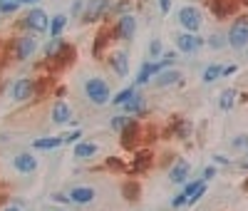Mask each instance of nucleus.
<instances>
[{
  "instance_id": "obj_1",
  "label": "nucleus",
  "mask_w": 248,
  "mask_h": 211,
  "mask_svg": "<svg viewBox=\"0 0 248 211\" xmlns=\"http://www.w3.org/2000/svg\"><path fill=\"white\" fill-rule=\"evenodd\" d=\"M85 97L90 99V104L94 107H105L112 102V87L105 77H87L85 80Z\"/></svg>"
},
{
  "instance_id": "obj_2",
  "label": "nucleus",
  "mask_w": 248,
  "mask_h": 211,
  "mask_svg": "<svg viewBox=\"0 0 248 211\" xmlns=\"http://www.w3.org/2000/svg\"><path fill=\"white\" fill-rule=\"evenodd\" d=\"M226 40H229V48L241 52V50H248V15H238L229 32H226Z\"/></svg>"
},
{
  "instance_id": "obj_3",
  "label": "nucleus",
  "mask_w": 248,
  "mask_h": 211,
  "mask_svg": "<svg viewBox=\"0 0 248 211\" xmlns=\"http://www.w3.org/2000/svg\"><path fill=\"white\" fill-rule=\"evenodd\" d=\"M37 50V37L35 32H25V35H17L13 37V45H10V55L15 62H28Z\"/></svg>"
},
{
  "instance_id": "obj_4",
  "label": "nucleus",
  "mask_w": 248,
  "mask_h": 211,
  "mask_svg": "<svg viewBox=\"0 0 248 211\" xmlns=\"http://www.w3.org/2000/svg\"><path fill=\"white\" fill-rule=\"evenodd\" d=\"M20 28L28 30V32H47L50 30V15L43 8H32L25 13V17L20 20Z\"/></svg>"
},
{
  "instance_id": "obj_5",
  "label": "nucleus",
  "mask_w": 248,
  "mask_h": 211,
  "mask_svg": "<svg viewBox=\"0 0 248 211\" xmlns=\"http://www.w3.org/2000/svg\"><path fill=\"white\" fill-rule=\"evenodd\" d=\"M112 3L114 0H87L85 13H82V23L94 25V23H99V20H105L112 13Z\"/></svg>"
},
{
  "instance_id": "obj_6",
  "label": "nucleus",
  "mask_w": 248,
  "mask_h": 211,
  "mask_svg": "<svg viewBox=\"0 0 248 211\" xmlns=\"http://www.w3.org/2000/svg\"><path fill=\"white\" fill-rule=\"evenodd\" d=\"M37 92H40L37 80H32V77H17V80L13 82V87H10V99H13V102H28V99H32Z\"/></svg>"
},
{
  "instance_id": "obj_7",
  "label": "nucleus",
  "mask_w": 248,
  "mask_h": 211,
  "mask_svg": "<svg viewBox=\"0 0 248 211\" xmlns=\"http://www.w3.org/2000/svg\"><path fill=\"white\" fill-rule=\"evenodd\" d=\"M176 20L186 32H199L201 25H203V13L196 5H184V8H179Z\"/></svg>"
},
{
  "instance_id": "obj_8",
  "label": "nucleus",
  "mask_w": 248,
  "mask_h": 211,
  "mask_svg": "<svg viewBox=\"0 0 248 211\" xmlns=\"http://www.w3.org/2000/svg\"><path fill=\"white\" fill-rule=\"evenodd\" d=\"M112 32H114V40L132 42V40H134V32H137V17H134V13H127V15L114 17Z\"/></svg>"
},
{
  "instance_id": "obj_9",
  "label": "nucleus",
  "mask_w": 248,
  "mask_h": 211,
  "mask_svg": "<svg viewBox=\"0 0 248 211\" xmlns=\"http://www.w3.org/2000/svg\"><path fill=\"white\" fill-rule=\"evenodd\" d=\"M174 45H176V50L184 52V55H194V52H199V50L206 45V37H201L199 32H186V30H184V32L176 35Z\"/></svg>"
},
{
  "instance_id": "obj_10",
  "label": "nucleus",
  "mask_w": 248,
  "mask_h": 211,
  "mask_svg": "<svg viewBox=\"0 0 248 211\" xmlns=\"http://www.w3.org/2000/svg\"><path fill=\"white\" fill-rule=\"evenodd\" d=\"M152 164H154V154L149 149H139V152H134V157H132V162L127 166V172L129 174H147L152 169Z\"/></svg>"
},
{
  "instance_id": "obj_11",
  "label": "nucleus",
  "mask_w": 248,
  "mask_h": 211,
  "mask_svg": "<svg viewBox=\"0 0 248 211\" xmlns=\"http://www.w3.org/2000/svg\"><path fill=\"white\" fill-rule=\"evenodd\" d=\"M10 164H13V169H15L17 174H25V177H30V174L37 172V159H35L30 152H20V154H15V157L10 159Z\"/></svg>"
},
{
  "instance_id": "obj_12",
  "label": "nucleus",
  "mask_w": 248,
  "mask_h": 211,
  "mask_svg": "<svg viewBox=\"0 0 248 211\" xmlns=\"http://www.w3.org/2000/svg\"><path fill=\"white\" fill-rule=\"evenodd\" d=\"M122 110H124V114H129V117H144L147 114V97H144L141 92H134L127 102L122 104Z\"/></svg>"
},
{
  "instance_id": "obj_13",
  "label": "nucleus",
  "mask_w": 248,
  "mask_h": 211,
  "mask_svg": "<svg viewBox=\"0 0 248 211\" xmlns=\"http://www.w3.org/2000/svg\"><path fill=\"white\" fill-rule=\"evenodd\" d=\"M107 65L112 67V72L117 77H127L129 75V55L124 52V50H117L107 57Z\"/></svg>"
},
{
  "instance_id": "obj_14",
  "label": "nucleus",
  "mask_w": 248,
  "mask_h": 211,
  "mask_svg": "<svg viewBox=\"0 0 248 211\" xmlns=\"http://www.w3.org/2000/svg\"><path fill=\"white\" fill-rule=\"evenodd\" d=\"M70 201L77 204V206H90L94 199H97V189L94 186H75L70 189Z\"/></svg>"
},
{
  "instance_id": "obj_15",
  "label": "nucleus",
  "mask_w": 248,
  "mask_h": 211,
  "mask_svg": "<svg viewBox=\"0 0 248 211\" xmlns=\"http://www.w3.org/2000/svg\"><path fill=\"white\" fill-rule=\"evenodd\" d=\"M139 134H141V127H139V119H132L124 130L119 132V139H122V146L124 149H134L137 142H139Z\"/></svg>"
},
{
  "instance_id": "obj_16",
  "label": "nucleus",
  "mask_w": 248,
  "mask_h": 211,
  "mask_svg": "<svg viewBox=\"0 0 248 211\" xmlns=\"http://www.w3.org/2000/svg\"><path fill=\"white\" fill-rule=\"evenodd\" d=\"M50 62H52V65H57V67H67V65H72V62H75V48L70 45L67 40H62V45H60L57 52L50 57Z\"/></svg>"
},
{
  "instance_id": "obj_17",
  "label": "nucleus",
  "mask_w": 248,
  "mask_h": 211,
  "mask_svg": "<svg viewBox=\"0 0 248 211\" xmlns=\"http://www.w3.org/2000/svg\"><path fill=\"white\" fill-rule=\"evenodd\" d=\"M159 90H167V87H174V84H181L184 82V75L179 72V70H164V72H159V75H154V80H152Z\"/></svg>"
},
{
  "instance_id": "obj_18",
  "label": "nucleus",
  "mask_w": 248,
  "mask_h": 211,
  "mask_svg": "<svg viewBox=\"0 0 248 211\" xmlns=\"http://www.w3.org/2000/svg\"><path fill=\"white\" fill-rule=\"evenodd\" d=\"M189 174H191V164L186 162V159H176V162H174V166L169 169V181L181 186V184H186Z\"/></svg>"
},
{
  "instance_id": "obj_19",
  "label": "nucleus",
  "mask_w": 248,
  "mask_h": 211,
  "mask_svg": "<svg viewBox=\"0 0 248 211\" xmlns=\"http://www.w3.org/2000/svg\"><path fill=\"white\" fill-rule=\"evenodd\" d=\"M50 119H52V124H67V122H72V107H70L65 99H57L52 104Z\"/></svg>"
},
{
  "instance_id": "obj_20",
  "label": "nucleus",
  "mask_w": 248,
  "mask_h": 211,
  "mask_svg": "<svg viewBox=\"0 0 248 211\" xmlns=\"http://www.w3.org/2000/svg\"><path fill=\"white\" fill-rule=\"evenodd\" d=\"M119 192H122V199H124V201L134 204V201H139V196H141V184H139L137 179H124L122 186H119Z\"/></svg>"
},
{
  "instance_id": "obj_21",
  "label": "nucleus",
  "mask_w": 248,
  "mask_h": 211,
  "mask_svg": "<svg viewBox=\"0 0 248 211\" xmlns=\"http://www.w3.org/2000/svg\"><path fill=\"white\" fill-rule=\"evenodd\" d=\"M62 144H65V142H62V137L47 134V137L35 139V142H32V149H37V152H52V149H60Z\"/></svg>"
},
{
  "instance_id": "obj_22",
  "label": "nucleus",
  "mask_w": 248,
  "mask_h": 211,
  "mask_svg": "<svg viewBox=\"0 0 248 211\" xmlns=\"http://www.w3.org/2000/svg\"><path fill=\"white\" fill-rule=\"evenodd\" d=\"M99 154V146L97 144H92V142H77L75 144V159H79V162H87V159H92V157H97Z\"/></svg>"
},
{
  "instance_id": "obj_23",
  "label": "nucleus",
  "mask_w": 248,
  "mask_h": 211,
  "mask_svg": "<svg viewBox=\"0 0 248 211\" xmlns=\"http://www.w3.org/2000/svg\"><path fill=\"white\" fill-rule=\"evenodd\" d=\"M152 62H154V60H144V62H141V67H139V72H137V77H134V87H137V90L144 87V84H149V82L154 80Z\"/></svg>"
},
{
  "instance_id": "obj_24",
  "label": "nucleus",
  "mask_w": 248,
  "mask_h": 211,
  "mask_svg": "<svg viewBox=\"0 0 248 211\" xmlns=\"http://www.w3.org/2000/svg\"><path fill=\"white\" fill-rule=\"evenodd\" d=\"M191 122L186 119V117H171V132H174V137H179V139H189L191 137Z\"/></svg>"
},
{
  "instance_id": "obj_25",
  "label": "nucleus",
  "mask_w": 248,
  "mask_h": 211,
  "mask_svg": "<svg viewBox=\"0 0 248 211\" xmlns=\"http://www.w3.org/2000/svg\"><path fill=\"white\" fill-rule=\"evenodd\" d=\"M209 5H211V13H214L216 20H223V17H229L233 13L231 0H209Z\"/></svg>"
},
{
  "instance_id": "obj_26",
  "label": "nucleus",
  "mask_w": 248,
  "mask_h": 211,
  "mask_svg": "<svg viewBox=\"0 0 248 211\" xmlns=\"http://www.w3.org/2000/svg\"><path fill=\"white\" fill-rule=\"evenodd\" d=\"M65 28H67V15L65 13H57V15L50 17V30H47L50 37H62Z\"/></svg>"
},
{
  "instance_id": "obj_27",
  "label": "nucleus",
  "mask_w": 248,
  "mask_h": 211,
  "mask_svg": "<svg viewBox=\"0 0 248 211\" xmlns=\"http://www.w3.org/2000/svg\"><path fill=\"white\" fill-rule=\"evenodd\" d=\"M218 77H223V65H218V62H211V65L203 70L201 82H203V84H211V82H216Z\"/></svg>"
},
{
  "instance_id": "obj_28",
  "label": "nucleus",
  "mask_w": 248,
  "mask_h": 211,
  "mask_svg": "<svg viewBox=\"0 0 248 211\" xmlns=\"http://www.w3.org/2000/svg\"><path fill=\"white\" fill-rule=\"evenodd\" d=\"M236 97H238V92L236 90H223L221 92V97H218V110H223V112H229V110H233V104H236Z\"/></svg>"
},
{
  "instance_id": "obj_29",
  "label": "nucleus",
  "mask_w": 248,
  "mask_h": 211,
  "mask_svg": "<svg viewBox=\"0 0 248 211\" xmlns=\"http://www.w3.org/2000/svg\"><path fill=\"white\" fill-rule=\"evenodd\" d=\"M206 45H209L211 50H223V48H229L226 32H211L209 37H206Z\"/></svg>"
},
{
  "instance_id": "obj_30",
  "label": "nucleus",
  "mask_w": 248,
  "mask_h": 211,
  "mask_svg": "<svg viewBox=\"0 0 248 211\" xmlns=\"http://www.w3.org/2000/svg\"><path fill=\"white\" fill-rule=\"evenodd\" d=\"M134 92H137V87H134V84H132V87H124V90H119L117 95H112V102H109V104H114V107H122V104L127 102V99H129Z\"/></svg>"
},
{
  "instance_id": "obj_31",
  "label": "nucleus",
  "mask_w": 248,
  "mask_h": 211,
  "mask_svg": "<svg viewBox=\"0 0 248 211\" xmlns=\"http://www.w3.org/2000/svg\"><path fill=\"white\" fill-rule=\"evenodd\" d=\"M132 10H134V3H132V0H114V3H112V13H114V17L127 15V13H132Z\"/></svg>"
},
{
  "instance_id": "obj_32",
  "label": "nucleus",
  "mask_w": 248,
  "mask_h": 211,
  "mask_svg": "<svg viewBox=\"0 0 248 211\" xmlns=\"http://www.w3.org/2000/svg\"><path fill=\"white\" fill-rule=\"evenodd\" d=\"M134 117H129V114H114V117H109V130H114V132H122L124 127H127L129 122H132Z\"/></svg>"
},
{
  "instance_id": "obj_33",
  "label": "nucleus",
  "mask_w": 248,
  "mask_h": 211,
  "mask_svg": "<svg viewBox=\"0 0 248 211\" xmlns=\"http://www.w3.org/2000/svg\"><path fill=\"white\" fill-rule=\"evenodd\" d=\"M20 10L17 0H0V15H15Z\"/></svg>"
},
{
  "instance_id": "obj_34",
  "label": "nucleus",
  "mask_w": 248,
  "mask_h": 211,
  "mask_svg": "<svg viewBox=\"0 0 248 211\" xmlns=\"http://www.w3.org/2000/svg\"><path fill=\"white\" fill-rule=\"evenodd\" d=\"M159 55H164V42L159 37H154L149 42V60H159Z\"/></svg>"
},
{
  "instance_id": "obj_35",
  "label": "nucleus",
  "mask_w": 248,
  "mask_h": 211,
  "mask_svg": "<svg viewBox=\"0 0 248 211\" xmlns=\"http://www.w3.org/2000/svg\"><path fill=\"white\" fill-rule=\"evenodd\" d=\"M105 166H107V172H114V174H119V172H124V169H127V166H124V162H122L119 157H109Z\"/></svg>"
},
{
  "instance_id": "obj_36",
  "label": "nucleus",
  "mask_w": 248,
  "mask_h": 211,
  "mask_svg": "<svg viewBox=\"0 0 248 211\" xmlns=\"http://www.w3.org/2000/svg\"><path fill=\"white\" fill-rule=\"evenodd\" d=\"M203 194H206V181H203V184H201V186L196 189V192H194V194H191L189 199H186V206H196V204H199V201L203 199Z\"/></svg>"
},
{
  "instance_id": "obj_37",
  "label": "nucleus",
  "mask_w": 248,
  "mask_h": 211,
  "mask_svg": "<svg viewBox=\"0 0 248 211\" xmlns=\"http://www.w3.org/2000/svg\"><path fill=\"white\" fill-rule=\"evenodd\" d=\"M62 45V37H52L50 42H47V45H45V60H50L55 52H57V48Z\"/></svg>"
},
{
  "instance_id": "obj_38",
  "label": "nucleus",
  "mask_w": 248,
  "mask_h": 211,
  "mask_svg": "<svg viewBox=\"0 0 248 211\" xmlns=\"http://www.w3.org/2000/svg\"><path fill=\"white\" fill-rule=\"evenodd\" d=\"M231 146H233L236 152H241V149L246 152V149H248V134H238V137H233Z\"/></svg>"
},
{
  "instance_id": "obj_39",
  "label": "nucleus",
  "mask_w": 248,
  "mask_h": 211,
  "mask_svg": "<svg viewBox=\"0 0 248 211\" xmlns=\"http://www.w3.org/2000/svg\"><path fill=\"white\" fill-rule=\"evenodd\" d=\"M85 5H87V0H75L72 8H70V15H72V17H82V13H85Z\"/></svg>"
},
{
  "instance_id": "obj_40",
  "label": "nucleus",
  "mask_w": 248,
  "mask_h": 211,
  "mask_svg": "<svg viewBox=\"0 0 248 211\" xmlns=\"http://www.w3.org/2000/svg\"><path fill=\"white\" fill-rule=\"evenodd\" d=\"M201 184H203V179H194V181H186V184H184V189H181V192H184L186 196H191V194L196 192V189H199Z\"/></svg>"
},
{
  "instance_id": "obj_41",
  "label": "nucleus",
  "mask_w": 248,
  "mask_h": 211,
  "mask_svg": "<svg viewBox=\"0 0 248 211\" xmlns=\"http://www.w3.org/2000/svg\"><path fill=\"white\" fill-rule=\"evenodd\" d=\"M186 199H189V196H186L184 192H179L176 196H171L169 206H171V209H184V206H186Z\"/></svg>"
},
{
  "instance_id": "obj_42",
  "label": "nucleus",
  "mask_w": 248,
  "mask_h": 211,
  "mask_svg": "<svg viewBox=\"0 0 248 211\" xmlns=\"http://www.w3.org/2000/svg\"><path fill=\"white\" fill-rule=\"evenodd\" d=\"M50 201H52V204H62V206H65V204H72L70 196L62 194V192H52V194H50Z\"/></svg>"
},
{
  "instance_id": "obj_43",
  "label": "nucleus",
  "mask_w": 248,
  "mask_h": 211,
  "mask_svg": "<svg viewBox=\"0 0 248 211\" xmlns=\"http://www.w3.org/2000/svg\"><path fill=\"white\" fill-rule=\"evenodd\" d=\"M82 139V130H75V132H70V134H65V137H62V142H65V144H77Z\"/></svg>"
},
{
  "instance_id": "obj_44",
  "label": "nucleus",
  "mask_w": 248,
  "mask_h": 211,
  "mask_svg": "<svg viewBox=\"0 0 248 211\" xmlns=\"http://www.w3.org/2000/svg\"><path fill=\"white\" fill-rule=\"evenodd\" d=\"M216 177V166H206L203 172H201V179L203 181H209V179H214Z\"/></svg>"
},
{
  "instance_id": "obj_45",
  "label": "nucleus",
  "mask_w": 248,
  "mask_h": 211,
  "mask_svg": "<svg viewBox=\"0 0 248 211\" xmlns=\"http://www.w3.org/2000/svg\"><path fill=\"white\" fill-rule=\"evenodd\" d=\"M214 164H216V166H231V159L223 157V154H216V157H214Z\"/></svg>"
},
{
  "instance_id": "obj_46",
  "label": "nucleus",
  "mask_w": 248,
  "mask_h": 211,
  "mask_svg": "<svg viewBox=\"0 0 248 211\" xmlns=\"http://www.w3.org/2000/svg\"><path fill=\"white\" fill-rule=\"evenodd\" d=\"M159 10H161V15H167L171 10V0H159Z\"/></svg>"
},
{
  "instance_id": "obj_47",
  "label": "nucleus",
  "mask_w": 248,
  "mask_h": 211,
  "mask_svg": "<svg viewBox=\"0 0 248 211\" xmlns=\"http://www.w3.org/2000/svg\"><path fill=\"white\" fill-rule=\"evenodd\" d=\"M238 72V65H229V67H223V77H229V75H236Z\"/></svg>"
},
{
  "instance_id": "obj_48",
  "label": "nucleus",
  "mask_w": 248,
  "mask_h": 211,
  "mask_svg": "<svg viewBox=\"0 0 248 211\" xmlns=\"http://www.w3.org/2000/svg\"><path fill=\"white\" fill-rule=\"evenodd\" d=\"M17 3H20V5H37L40 0H17Z\"/></svg>"
},
{
  "instance_id": "obj_49",
  "label": "nucleus",
  "mask_w": 248,
  "mask_h": 211,
  "mask_svg": "<svg viewBox=\"0 0 248 211\" xmlns=\"http://www.w3.org/2000/svg\"><path fill=\"white\" fill-rule=\"evenodd\" d=\"M3 211H23V209H20V206H17V204H10V206H5V209H3Z\"/></svg>"
},
{
  "instance_id": "obj_50",
  "label": "nucleus",
  "mask_w": 248,
  "mask_h": 211,
  "mask_svg": "<svg viewBox=\"0 0 248 211\" xmlns=\"http://www.w3.org/2000/svg\"><path fill=\"white\" fill-rule=\"evenodd\" d=\"M0 92H3V82H0Z\"/></svg>"
},
{
  "instance_id": "obj_51",
  "label": "nucleus",
  "mask_w": 248,
  "mask_h": 211,
  "mask_svg": "<svg viewBox=\"0 0 248 211\" xmlns=\"http://www.w3.org/2000/svg\"><path fill=\"white\" fill-rule=\"evenodd\" d=\"M246 159H248V149H246Z\"/></svg>"
}]
</instances>
